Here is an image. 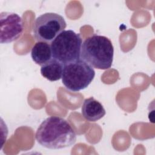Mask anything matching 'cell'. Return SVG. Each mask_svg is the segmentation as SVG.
Instances as JSON below:
<instances>
[{
  "label": "cell",
  "mask_w": 155,
  "mask_h": 155,
  "mask_svg": "<svg viewBox=\"0 0 155 155\" xmlns=\"http://www.w3.org/2000/svg\"><path fill=\"white\" fill-rule=\"evenodd\" d=\"M64 65L58 60L52 58L41 67L42 76L50 81H56L62 78Z\"/></svg>",
  "instance_id": "cell-9"
},
{
  "label": "cell",
  "mask_w": 155,
  "mask_h": 155,
  "mask_svg": "<svg viewBox=\"0 0 155 155\" xmlns=\"http://www.w3.org/2000/svg\"><path fill=\"white\" fill-rule=\"evenodd\" d=\"M67 27L64 18L56 13L39 16L33 25V35L38 42H51Z\"/></svg>",
  "instance_id": "cell-5"
},
{
  "label": "cell",
  "mask_w": 155,
  "mask_h": 155,
  "mask_svg": "<svg viewBox=\"0 0 155 155\" xmlns=\"http://www.w3.org/2000/svg\"><path fill=\"white\" fill-rule=\"evenodd\" d=\"M31 56L36 64L42 66L53 58L51 45L45 42H37L32 47Z\"/></svg>",
  "instance_id": "cell-8"
},
{
  "label": "cell",
  "mask_w": 155,
  "mask_h": 155,
  "mask_svg": "<svg viewBox=\"0 0 155 155\" xmlns=\"http://www.w3.org/2000/svg\"><path fill=\"white\" fill-rule=\"evenodd\" d=\"M53 58L63 65L81 59L82 40L80 34L64 30L50 43Z\"/></svg>",
  "instance_id": "cell-3"
},
{
  "label": "cell",
  "mask_w": 155,
  "mask_h": 155,
  "mask_svg": "<svg viewBox=\"0 0 155 155\" xmlns=\"http://www.w3.org/2000/svg\"><path fill=\"white\" fill-rule=\"evenodd\" d=\"M81 110L83 117L90 122H96L102 118L106 114V111L102 104L93 97L84 100Z\"/></svg>",
  "instance_id": "cell-7"
},
{
  "label": "cell",
  "mask_w": 155,
  "mask_h": 155,
  "mask_svg": "<svg viewBox=\"0 0 155 155\" xmlns=\"http://www.w3.org/2000/svg\"><path fill=\"white\" fill-rule=\"evenodd\" d=\"M24 31L22 18L13 12L0 13V42L7 44L19 39Z\"/></svg>",
  "instance_id": "cell-6"
},
{
  "label": "cell",
  "mask_w": 155,
  "mask_h": 155,
  "mask_svg": "<svg viewBox=\"0 0 155 155\" xmlns=\"http://www.w3.org/2000/svg\"><path fill=\"white\" fill-rule=\"evenodd\" d=\"M95 71L82 59L64 65L62 82L68 90L79 91L86 88L92 82Z\"/></svg>",
  "instance_id": "cell-4"
},
{
  "label": "cell",
  "mask_w": 155,
  "mask_h": 155,
  "mask_svg": "<svg viewBox=\"0 0 155 155\" xmlns=\"http://www.w3.org/2000/svg\"><path fill=\"white\" fill-rule=\"evenodd\" d=\"M113 56V45L106 36L94 34L87 38L82 44L81 59L93 68L99 70L110 68Z\"/></svg>",
  "instance_id": "cell-2"
},
{
  "label": "cell",
  "mask_w": 155,
  "mask_h": 155,
  "mask_svg": "<svg viewBox=\"0 0 155 155\" xmlns=\"http://www.w3.org/2000/svg\"><path fill=\"white\" fill-rule=\"evenodd\" d=\"M35 137L41 146L53 150L71 147L76 141V134L71 124L56 116L46 118L40 124Z\"/></svg>",
  "instance_id": "cell-1"
}]
</instances>
